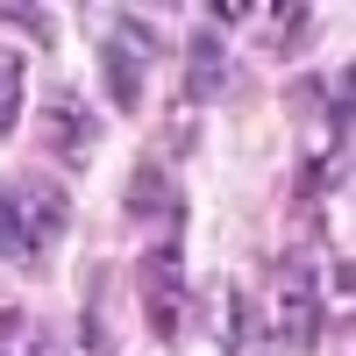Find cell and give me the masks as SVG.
<instances>
[{
	"mask_svg": "<svg viewBox=\"0 0 356 356\" xmlns=\"http://www.w3.org/2000/svg\"><path fill=\"white\" fill-rule=\"evenodd\" d=\"M0 29L29 36L36 50H57V15H50V8H36V0H0Z\"/></svg>",
	"mask_w": 356,
	"mask_h": 356,
	"instance_id": "10",
	"label": "cell"
},
{
	"mask_svg": "<svg viewBox=\"0 0 356 356\" xmlns=\"http://www.w3.org/2000/svg\"><path fill=\"white\" fill-rule=\"evenodd\" d=\"M8 193H15V214H22V235H29V271H43L50 243L72 228V193L57 186L50 171H22V178H8Z\"/></svg>",
	"mask_w": 356,
	"mask_h": 356,
	"instance_id": "4",
	"label": "cell"
},
{
	"mask_svg": "<svg viewBox=\"0 0 356 356\" xmlns=\"http://www.w3.org/2000/svg\"><path fill=\"white\" fill-rule=\"evenodd\" d=\"M22 129V57L0 50V143Z\"/></svg>",
	"mask_w": 356,
	"mask_h": 356,
	"instance_id": "11",
	"label": "cell"
},
{
	"mask_svg": "<svg viewBox=\"0 0 356 356\" xmlns=\"http://www.w3.org/2000/svg\"><path fill=\"white\" fill-rule=\"evenodd\" d=\"M122 207H129V221H136L143 235H157V228H178V221H186V200H178V186L164 178V157H143V164L129 171Z\"/></svg>",
	"mask_w": 356,
	"mask_h": 356,
	"instance_id": "6",
	"label": "cell"
},
{
	"mask_svg": "<svg viewBox=\"0 0 356 356\" xmlns=\"http://www.w3.org/2000/svg\"><path fill=\"white\" fill-rule=\"evenodd\" d=\"M15 328H22V307H8V300H0V349L15 342Z\"/></svg>",
	"mask_w": 356,
	"mask_h": 356,
	"instance_id": "15",
	"label": "cell"
},
{
	"mask_svg": "<svg viewBox=\"0 0 356 356\" xmlns=\"http://www.w3.org/2000/svg\"><path fill=\"white\" fill-rule=\"evenodd\" d=\"M314 243H328L321 235V221L307 214V235L292 243V257H278V300H271V314H278V328H271V349H285V356H314L321 349V285H314Z\"/></svg>",
	"mask_w": 356,
	"mask_h": 356,
	"instance_id": "1",
	"label": "cell"
},
{
	"mask_svg": "<svg viewBox=\"0 0 356 356\" xmlns=\"http://www.w3.org/2000/svg\"><path fill=\"white\" fill-rule=\"evenodd\" d=\"M314 15H321V8H307V0H292V8H278V29H271V50H300V43L314 36Z\"/></svg>",
	"mask_w": 356,
	"mask_h": 356,
	"instance_id": "12",
	"label": "cell"
},
{
	"mask_svg": "<svg viewBox=\"0 0 356 356\" xmlns=\"http://www.w3.org/2000/svg\"><path fill=\"white\" fill-rule=\"evenodd\" d=\"M29 356H72V342H65V335H36V342H29Z\"/></svg>",
	"mask_w": 356,
	"mask_h": 356,
	"instance_id": "14",
	"label": "cell"
},
{
	"mask_svg": "<svg viewBox=\"0 0 356 356\" xmlns=\"http://www.w3.org/2000/svg\"><path fill=\"white\" fill-rule=\"evenodd\" d=\"M114 271L107 264H86V314H79V342H86V356H122V342H114Z\"/></svg>",
	"mask_w": 356,
	"mask_h": 356,
	"instance_id": "9",
	"label": "cell"
},
{
	"mask_svg": "<svg viewBox=\"0 0 356 356\" xmlns=\"http://www.w3.org/2000/svg\"><path fill=\"white\" fill-rule=\"evenodd\" d=\"M228 93V57H221V29H193V43H186V100L207 107V100H221Z\"/></svg>",
	"mask_w": 356,
	"mask_h": 356,
	"instance_id": "8",
	"label": "cell"
},
{
	"mask_svg": "<svg viewBox=\"0 0 356 356\" xmlns=\"http://www.w3.org/2000/svg\"><path fill=\"white\" fill-rule=\"evenodd\" d=\"M214 342H221V356H271V335H264V321H257V300L235 278L214 285Z\"/></svg>",
	"mask_w": 356,
	"mask_h": 356,
	"instance_id": "7",
	"label": "cell"
},
{
	"mask_svg": "<svg viewBox=\"0 0 356 356\" xmlns=\"http://www.w3.org/2000/svg\"><path fill=\"white\" fill-rule=\"evenodd\" d=\"M43 136H50V157L65 164V171H79L86 157L100 150V114L86 107L72 86H57V93H50V107H43Z\"/></svg>",
	"mask_w": 356,
	"mask_h": 356,
	"instance_id": "5",
	"label": "cell"
},
{
	"mask_svg": "<svg viewBox=\"0 0 356 356\" xmlns=\"http://www.w3.org/2000/svg\"><path fill=\"white\" fill-rule=\"evenodd\" d=\"M136 300L150 342H178V314H186V243H143L136 250Z\"/></svg>",
	"mask_w": 356,
	"mask_h": 356,
	"instance_id": "3",
	"label": "cell"
},
{
	"mask_svg": "<svg viewBox=\"0 0 356 356\" xmlns=\"http://www.w3.org/2000/svg\"><path fill=\"white\" fill-rule=\"evenodd\" d=\"M164 57H171V43H164L143 15L100 22V86H107L114 114H136V107H143V72H157Z\"/></svg>",
	"mask_w": 356,
	"mask_h": 356,
	"instance_id": "2",
	"label": "cell"
},
{
	"mask_svg": "<svg viewBox=\"0 0 356 356\" xmlns=\"http://www.w3.org/2000/svg\"><path fill=\"white\" fill-rule=\"evenodd\" d=\"M0 257L8 264H29V235H22V214H15V193L0 186Z\"/></svg>",
	"mask_w": 356,
	"mask_h": 356,
	"instance_id": "13",
	"label": "cell"
}]
</instances>
